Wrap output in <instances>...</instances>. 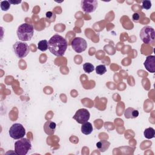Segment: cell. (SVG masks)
I'll return each mask as SVG.
<instances>
[{
    "label": "cell",
    "mask_w": 155,
    "mask_h": 155,
    "mask_svg": "<svg viewBox=\"0 0 155 155\" xmlns=\"http://www.w3.org/2000/svg\"><path fill=\"white\" fill-rule=\"evenodd\" d=\"M8 133L12 138L14 139H19L25 135V129L22 124L15 123L10 128Z\"/></svg>",
    "instance_id": "obj_6"
},
{
    "label": "cell",
    "mask_w": 155,
    "mask_h": 155,
    "mask_svg": "<svg viewBox=\"0 0 155 155\" xmlns=\"http://www.w3.org/2000/svg\"><path fill=\"white\" fill-rule=\"evenodd\" d=\"M142 7L143 9L148 10L151 7V2L150 1L145 0L142 2Z\"/></svg>",
    "instance_id": "obj_21"
},
{
    "label": "cell",
    "mask_w": 155,
    "mask_h": 155,
    "mask_svg": "<svg viewBox=\"0 0 155 155\" xmlns=\"http://www.w3.org/2000/svg\"><path fill=\"white\" fill-rule=\"evenodd\" d=\"M139 116L138 110L132 107H128L124 111V116L127 119H134Z\"/></svg>",
    "instance_id": "obj_12"
},
{
    "label": "cell",
    "mask_w": 155,
    "mask_h": 155,
    "mask_svg": "<svg viewBox=\"0 0 155 155\" xmlns=\"http://www.w3.org/2000/svg\"><path fill=\"white\" fill-rule=\"evenodd\" d=\"M143 135H144L145 137L147 138V139H152V138L154 137L155 131H154V130L153 128H152V127H149V128H146V129L144 130Z\"/></svg>",
    "instance_id": "obj_15"
},
{
    "label": "cell",
    "mask_w": 155,
    "mask_h": 155,
    "mask_svg": "<svg viewBox=\"0 0 155 155\" xmlns=\"http://www.w3.org/2000/svg\"><path fill=\"white\" fill-rule=\"evenodd\" d=\"M98 2L96 0H82L81 7L85 13H90L95 11L97 7Z\"/></svg>",
    "instance_id": "obj_9"
},
{
    "label": "cell",
    "mask_w": 155,
    "mask_h": 155,
    "mask_svg": "<svg viewBox=\"0 0 155 155\" xmlns=\"http://www.w3.org/2000/svg\"><path fill=\"white\" fill-rule=\"evenodd\" d=\"M71 45L74 51L79 53L86 50L87 48V42L82 38L76 37L71 41Z\"/></svg>",
    "instance_id": "obj_7"
},
{
    "label": "cell",
    "mask_w": 155,
    "mask_h": 155,
    "mask_svg": "<svg viewBox=\"0 0 155 155\" xmlns=\"http://www.w3.org/2000/svg\"><path fill=\"white\" fill-rule=\"evenodd\" d=\"M48 50L56 56H62L67 48V41L62 36L56 34L48 42Z\"/></svg>",
    "instance_id": "obj_1"
},
{
    "label": "cell",
    "mask_w": 155,
    "mask_h": 155,
    "mask_svg": "<svg viewBox=\"0 0 155 155\" xmlns=\"http://www.w3.org/2000/svg\"><path fill=\"white\" fill-rule=\"evenodd\" d=\"M144 67L146 70L150 73L155 72V56H148L143 63Z\"/></svg>",
    "instance_id": "obj_10"
},
{
    "label": "cell",
    "mask_w": 155,
    "mask_h": 155,
    "mask_svg": "<svg viewBox=\"0 0 155 155\" xmlns=\"http://www.w3.org/2000/svg\"><path fill=\"white\" fill-rule=\"evenodd\" d=\"M45 16L46 18L48 19V21H49L50 22H53L55 20L56 18V15L54 13H53L52 12H47L45 14Z\"/></svg>",
    "instance_id": "obj_20"
},
{
    "label": "cell",
    "mask_w": 155,
    "mask_h": 155,
    "mask_svg": "<svg viewBox=\"0 0 155 155\" xmlns=\"http://www.w3.org/2000/svg\"><path fill=\"white\" fill-rule=\"evenodd\" d=\"M83 69L85 73H90L94 70V67L92 64L87 62L83 65Z\"/></svg>",
    "instance_id": "obj_17"
},
{
    "label": "cell",
    "mask_w": 155,
    "mask_h": 155,
    "mask_svg": "<svg viewBox=\"0 0 155 155\" xmlns=\"http://www.w3.org/2000/svg\"><path fill=\"white\" fill-rule=\"evenodd\" d=\"M140 14L139 13H134L132 16L133 21L135 22H139L140 21Z\"/></svg>",
    "instance_id": "obj_22"
},
{
    "label": "cell",
    "mask_w": 155,
    "mask_h": 155,
    "mask_svg": "<svg viewBox=\"0 0 155 155\" xmlns=\"http://www.w3.org/2000/svg\"><path fill=\"white\" fill-rule=\"evenodd\" d=\"M93 130V128L92 124L89 122H86L82 124L81 126V132L84 134L88 135L92 133Z\"/></svg>",
    "instance_id": "obj_13"
},
{
    "label": "cell",
    "mask_w": 155,
    "mask_h": 155,
    "mask_svg": "<svg viewBox=\"0 0 155 155\" xmlns=\"http://www.w3.org/2000/svg\"><path fill=\"white\" fill-rule=\"evenodd\" d=\"M38 48L42 51H46L48 48V41L46 39L40 41L38 43Z\"/></svg>",
    "instance_id": "obj_16"
},
{
    "label": "cell",
    "mask_w": 155,
    "mask_h": 155,
    "mask_svg": "<svg viewBox=\"0 0 155 155\" xmlns=\"http://www.w3.org/2000/svg\"><path fill=\"white\" fill-rule=\"evenodd\" d=\"M0 6L2 11H7L10 7V3L8 1H2L1 2Z\"/></svg>",
    "instance_id": "obj_19"
},
{
    "label": "cell",
    "mask_w": 155,
    "mask_h": 155,
    "mask_svg": "<svg viewBox=\"0 0 155 155\" xmlns=\"http://www.w3.org/2000/svg\"><path fill=\"white\" fill-rule=\"evenodd\" d=\"M110 145V143L105 140H102L97 142L96 147L101 152H105L107 150Z\"/></svg>",
    "instance_id": "obj_14"
},
{
    "label": "cell",
    "mask_w": 155,
    "mask_h": 155,
    "mask_svg": "<svg viewBox=\"0 0 155 155\" xmlns=\"http://www.w3.org/2000/svg\"><path fill=\"white\" fill-rule=\"evenodd\" d=\"M56 124L51 120H47L44 125V130L47 135H52L54 133L56 130Z\"/></svg>",
    "instance_id": "obj_11"
},
{
    "label": "cell",
    "mask_w": 155,
    "mask_h": 155,
    "mask_svg": "<svg viewBox=\"0 0 155 155\" xmlns=\"http://www.w3.org/2000/svg\"><path fill=\"white\" fill-rule=\"evenodd\" d=\"M31 148V142L27 138H21L15 143V151L18 155H25Z\"/></svg>",
    "instance_id": "obj_3"
},
{
    "label": "cell",
    "mask_w": 155,
    "mask_h": 155,
    "mask_svg": "<svg viewBox=\"0 0 155 155\" xmlns=\"http://www.w3.org/2000/svg\"><path fill=\"white\" fill-rule=\"evenodd\" d=\"M10 4H18L21 2V1H13V0H9L8 1Z\"/></svg>",
    "instance_id": "obj_23"
},
{
    "label": "cell",
    "mask_w": 155,
    "mask_h": 155,
    "mask_svg": "<svg viewBox=\"0 0 155 155\" xmlns=\"http://www.w3.org/2000/svg\"><path fill=\"white\" fill-rule=\"evenodd\" d=\"M90 114L88 110L85 108H81L76 111L73 119H74L78 123L82 124L87 122L90 119Z\"/></svg>",
    "instance_id": "obj_8"
},
{
    "label": "cell",
    "mask_w": 155,
    "mask_h": 155,
    "mask_svg": "<svg viewBox=\"0 0 155 155\" xmlns=\"http://www.w3.org/2000/svg\"><path fill=\"white\" fill-rule=\"evenodd\" d=\"M107 71V68L105 65H99L96 67V72L97 74L102 75Z\"/></svg>",
    "instance_id": "obj_18"
},
{
    "label": "cell",
    "mask_w": 155,
    "mask_h": 155,
    "mask_svg": "<svg viewBox=\"0 0 155 155\" xmlns=\"http://www.w3.org/2000/svg\"><path fill=\"white\" fill-rule=\"evenodd\" d=\"M140 38L146 44H154L155 39V31L151 26L143 27L140 31Z\"/></svg>",
    "instance_id": "obj_4"
},
{
    "label": "cell",
    "mask_w": 155,
    "mask_h": 155,
    "mask_svg": "<svg viewBox=\"0 0 155 155\" xmlns=\"http://www.w3.org/2000/svg\"><path fill=\"white\" fill-rule=\"evenodd\" d=\"M18 38L22 41H30L34 34V28L33 25L28 23L21 24L16 31Z\"/></svg>",
    "instance_id": "obj_2"
},
{
    "label": "cell",
    "mask_w": 155,
    "mask_h": 155,
    "mask_svg": "<svg viewBox=\"0 0 155 155\" xmlns=\"http://www.w3.org/2000/svg\"><path fill=\"white\" fill-rule=\"evenodd\" d=\"M13 48L15 54L19 58H23L27 56L30 52L28 44L24 42H16L13 45Z\"/></svg>",
    "instance_id": "obj_5"
}]
</instances>
